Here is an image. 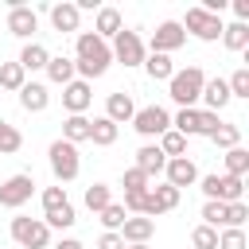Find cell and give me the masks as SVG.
<instances>
[{"label":"cell","instance_id":"obj_1","mask_svg":"<svg viewBox=\"0 0 249 249\" xmlns=\"http://www.w3.org/2000/svg\"><path fill=\"white\" fill-rule=\"evenodd\" d=\"M109 62H113V51H109V43L97 39L93 31H82V35L74 39V74H82V82L101 78V74L109 70Z\"/></svg>","mask_w":249,"mask_h":249},{"label":"cell","instance_id":"obj_2","mask_svg":"<svg viewBox=\"0 0 249 249\" xmlns=\"http://www.w3.org/2000/svg\"><path fill=\"white\" fill-rule=\"evenodd\" d=\"M202 86H206V74L202 66H187V70H175L171 82H167V93L179 109H198V97H202Z\"/></svg>","mask_w":249,"mask_h":249},{"label":"cell","instance_id":"obj_3","mask_svg":"<svg viewBox=\"0 0 249 249\" xmlns=\"http://www.w3.org/2000/svg\"><path fill=\"white\" fill-rule=\"evenodd\" d=\"M47 160H51V171H54L58 187H62V183H74V179H78V171H82V156H78V148H74V144H66L62 136L47 148Z\"/></svg>","mask_w":249,"mask_h":249},{"label":"cell","instance_id":"obj_4","mask_svg":"<svg viewBox=\"0 0 249 249\" xmlns=\"http://www.w3.org/2000/svg\"><path fill=\"white\" fill-rule=\"evenodd\" d=\"M183 31H191L195 39H202V43H214V39H222V16H214V12H206V8H187V16H183V23H179Z\"/></svg>","mask_w":249,"mask_h":249},{"label":"cell","instance_id":"obj_5","mask_svg":"<svg viewBox=\"0 0 249 249\" xmlns=\"http://www.w3.org/2000/svg\"><path fill=\"white\" fill-rule=\"evenodd\" d=\"M202 183V195H206V202H241V195H245V183L241 179H233V175H202L198 179Z\"/></svg>","mask_w":249,"mask_h":249},{"label":"cell","instance_id":"obj_6","mask_svg":"<svg viewBox=\"0 0 249 249\" xmlns=\"http://www.w3.org/2000/svg\"><path fill=\"white\" fill-rule=\"evenodd\" d=\"M12 241L23 249H47L51 230L43 226V218H12Z\"/></svg>","mask_w":249,"mask_h":249},{"label":"cell","instance_id":"obj_7","mask_svg":"<svg viewBox=\"0 0 249 249\" xmlns=\"http://www.w3.org/2000/svg\"><path fill=\"white\" fill-rule=\"evenodd\" d=\"M113 62H121V66H144V39L136 35V31H117L113 35Z\"/></svg>","mask_w":249,"mask_h":249},{"label":"cell","instance_id":"obj_8","mask_svg":"<svg viewBox=\"0 0 249 249\" xmlns=\"http://www.w3.org/2000/svg\"><path fill=\"white\" fill-rule=\"evenodd\" d=\"M31 195H35V179H31V171L8 175V179L0 183V206H8V210H19Z\"/></svg>","mask_w":249,"mask_h":249},{"label":"cell","instance_id":"obj_9","mask_svg":"<svg viewBox=\"0 0 249 249\" xmlns=\"http://www.w3.org/2000/svg\"><path fill=\"white\" fill-rule=\"evenodd\" d=\"M132 128H136L140 136H163V132L171 128V113H167L163 105H144V109L132 113Z\"/></svg>","mask_w":249,"mask_h":249},{"label":"cell","instance_id":"obj_10","mask_svg":"<svg viewBox=\"0 0 249 249\" xmlns=\"http://www.w3.org/2000/svg\"><path fill=\"white\" fill-rule=\"evenodd\" d=\"M179 195H183V191H175L171 183H160V187H148V195H144V210H140V214L156 222L160 214H167V210H175V206H179Z\"/></svg>","mask_w":249,"mask_h":249},{"label":"cell","instance_id":"obj_11","mask_svg":"<svg viewBox=\"0 0 249 249\" xmlns=\"http://www.w3.org/2000/svg\"><path fill=\"white\" fill-rule=\"evenodd\" d=\"M187 43V31L179 27V19H163L156 31H152V54H171Z\"/></svg>","mask_w":249,"mask_h":249},{"label":"cell","instance_id":"obj_12","mask_svg":"<svg viewBox=\"0 0 249 249\" xmlns=\"http://www.w3.org/2000/svg\"><path fill=\"white\" fill-rule=\"evenodd\" d=\"M89 101H93V89H89V82L74 78L70 86H62V109H66V117H86Z\"/></svg>","mask_w":249,"mask_h":249},{"label":"cell","instance_id":"obj_13","mask_svg":"<svg viewBox=\"0 0 249 249\" xmlns=\"http://www.w3.org/2000/svg\"><path fill=\"white\" fill-rule=\"evenodd\" d=\"M8 31H12L16 39H31V35L39 31V16H35V8H27V4H12V8H8Z\"/></svg>","mask_w":249,"mask_h":249},{"label":"cell","instance_id":"obj_14","mask_svg":"<svg viewBox=\"0 0 249 249\" xmlns=\"http://www.w3.org/2000/svg\"><path fill=\"white\" fill-rule=\"evenodd\" d=\"M163 175H167V183H171L175 191H183V187H195V183H198V167H195V160H187V156L167 160V163H163Z\"/></svg>","mask_w":249,"mask_h":249},{"label":"cell","instance_id":"obj_15","mask_svg":"<svg viewBox=\"0 0 249 249\" xmlns=\"http://www.w3.org/2000/svg\"><path fill=\"white\" fill-rule=\"evenodd\" d=\"M117 233H121L124 245H148V237L156 233V222L144 218V214H132V218H124V226H121Z\"/></svg>","mask_w":249,"mask_h":249},{"label":"cell","instance_id":"obj_16","mask_svg":"<svg viewBox=\"0 0 249 249\" xmlns=\"http://www.w3.org/2000/svg\"><path fill=\"white\" fill-rule=\"evenodd\" d=\"M210 113H222L233 97H230V86H226V78H206V86H202V97H198Z\"/></svg>","mask_w":249,"mask_h":249},{"label":"cell","instance_id":"obj_17","mask_svg":"<svg viewBox=\"0 0 249 249\" xmlns=\"http://www.w3.org/2000/svg\"><path fill=\"white\" fill-rule=\"evenodd\" d=\"M132 113H136V101H132V93L117 89V93H109V97H105V117H109L113 124H124V121H132Z\"/></svg>","mask_w":249,"mask_h":249},{"label":"cell","instance_id":"obj_18","mask_svg":"<svg viewBox=\"0 0 249 249\" xmlns=\"http://www.w3.org/2000/svg\"><path fill=\"white\" fill-rule=\"evenodd\" d=\"M51 23H54V31H58V35H70V31H78V23H82V12H78L70 0H62V4H51Z\"/></svg>","mask_w":249,"mask_h":249},{"label":"cell","instance_id":"obj_19","mask_svg":"<svg viewBox=\"0 0 249 249\" xmlns=\"http://www.w3.org/2000/svg\"><path fill=\"white\" fill-rule=\"evenodd\" d=\"M19 105H23V113H43V109L51 105V89H47L43 82H23Z\"/></svg>","mask_w":249,"mask_h":249},{"label":"cell","instance_id":"obj_20","mask_svg":"<svg viewBox=\"0 0 249 249\" xmlns=\"http://www.w3.org/2000/svg\"><path fill=\"white\" fill-rule=\"evenodd\" d=\"M121 27H124V19H121V12H117V8H97V19H93V35H97V39H105V43H109Z\"/></svg>","mask_w":249,"mask_h":249},{"label":"cell","instance_id":"obj_21","mask_svg":"<svg viewBox=\"0 0 249 249\" xmlns=\"http://www.w3.org/2000/svg\"><path fill=\"white\" fill-rule=\"evenodd\" d=\"M19 66H23V74L27 70H47V62H51V51L43 47V43H23V51H19V58H16Z\"/></svg>","mask_w":249,"mask_h":249},{"label":"cell","instance_id":"obj_22","mask_svg":"<svg viewBox=\"0 0 249 249\" xmlns=\"http://www.w3.org/2000/svg\"><path fill=\"white\" fill-rule=\"evenodd\" d=\"M163 163H167V156H163L156 144H144V148H136V163H132V167H140L148 179H152V175H160V171H163Z\"/></svg>","mask_w":249,"mask_h":249},{"label":"cell","instance_id":"obj_23","mask_svg":"<svg viewBox=\"0 0 249 249\" xmlns=\"http://www.w3.org/2000/svg\"><path fill=\"white\" fill-rule=\"evenodd\" d=\"M47 78H51L54 86H70V82H74V58H66V54H51V62H47Z\"/></svg>","mask_w":249,"mask_h":249},{"label":"cell","instance_id":"obj_24","mask_svg":"<svg viewBox=\"0 0 249 249\" xmlns=\"http://www.w3.org/2000/svg\"><path fill=\"white\" fill-rule=\"evenodd\" d=\"M89 140H93L97 148H113V144H117V124H113L109 117H93V121H89Z\"/></svg>","mask_w":249,"mask_h":249},{"label":"cell","instance_id":"obj_25","mask_svg":"<svg viewBox=\"0 0 249 249\" xmlns=\"http://www.w3.org/2000/svg\"><path fill=\"white\" fill-rule=\"evenodd\" d=\"M144 70L152 82H171V74H175L171 54H144Z\"/></svg>","mask_w":249,"mask_h":249},{"label":"cell","instance_id":"obj_26","mask_svg":"<svg viewBox=\"0 0 249 249\" xmlns=\"http://www.w3.org/2000/svg\"><path fill=\"white\" fill-rule=\"evenodd\" d=\"M222 43H226V51L241 54V51L249 47V23H230V27H222Z\"/></svg>","mask_w":249,"mask_h":249},{"label":"cell","instance_id":"obj_27","mask_svg":"<svg viewBox=\"0 0 249 249\" xmlns=\"http://www.w3.org/2000/svg\"><path fill=\"white\" fill-rule=\"evenodd\" d=\"M62 140L74 144V148H78L82 140H89V121H86V117H66V121H62Z\"/></svg>","mask_w":249,"mask_h":249},{"label":"cell","instance_id":"obj_28","mask_svg":"<svg viewBox=\"0 0 249 249\" xmlns=\"http://www.w3.org/2000/svg\"><path fill=\"white\" fill-rule=\"evenodd\" d=\"M23 82H27V74H23V66H19V62H0V89L19 93V89H23Z\"/></svg>","mask_w":249,"mask_h":249},{"label":"cell","instance_id":"obj_29","mask_svg":"<svg viewBox=\"0 0 249 249\" xmlns=\"http://www.w3.org/2000/svg\"><path fill=\"white\" fill-rule=\"evenodd\" d=\"M167 160H179V156H187V136H179L175 128H167L163 136H160V144H156Z\"/></svg>","mask_w":249,"mask_h":249},{"label":"cell","instance_id":"obj_30","mask_svg":"<svg viewBox=\"0 0 249 249\" xmlns=\"http://www.w3.org/2000/svg\"><path fill=\"white\" fill-rule=\"evenodd\" d=\"M74 222H78V214H74L70 202L58 206V210H47V214H43V226H47V230H70Z\"/></svg>","mask_w":249,"mask_h":249},{"label":"cell","instance_id":"obj_31","mask_svg":"<svg viewBox=\"0 0 249 249\" xmlns=\"http://www.w3.org/2000/svg\"><path fill=\"white\" fill-rule=\"evenodd\" d=\"M245 171H249V152L237 144V148H230V152H226V175L245 179Z\"/></svg>","mask_w":249,"mask_h":249},{"label":"cell","instance_id":"obj_32","mask_svg":"<svg viewBox=\"0 0 249 249\" xmlns=\"http://www.w3.org/2000/svg\"><path fill=\"white\" fill-rule=\"evenodd\" d=\"M109 202H113V191H109L105 183H89V187H86V206H89L93 214H101Z\"/></svg>","mask_w":249,"mask_h":249},{"label":"cell","instance_id":"obj_33","mask_svg":"<svg viewBox=\"0 0 249 249\" xmlns=\"http://www.w3.org/2000/svg\"><path fill=\"white\" fill-rule=\"evenodd\" d=\"M19 148H23L19 128H16V124H8V121H0V156H12V152H19Z\"/></svg>","mask_w":249,"mask_h":249},{"label":"cell","instance_id":"obj_34","mask_svg":"<svg viewBox=\"0 0 249 249\" xmlns=\"http://www.w3.org/2000/svg\"><path fill=\"white\" fill-rule=\"evenodd\" d=\"M124 218H128L124 206H121V202H109V206L101 210V226H105V233H117V230L124 226Z\"/></svg>","mask_w":249,"mask_h":249},{"label":"cell","instance_id":"obj_35","mask_svg":"<svg viewBox=\"0 0 249 249\" xmlns=\"http://www.w3.org/2000/svg\"><path fill=\"white\" fill-rule=\"evenodd\" d=\"M210 140H214L218 148H226V152H230V148H237V144H241V128H237V124H218V132H214Z\"/></svg>","mask_w":249,"mask_h":249},{"label":"cell","instance_id":"obj_36","mask_svg":"<svg viewBox=\"0 0 249 249\" xmlns=\"http://www.w3.org/2000/svg\"><path fill=\"white\" fill-rule=\"evenodd\" d=\"M191 249H218V230L195 226V230H191Z\"/></svg>","mask_w":249,"mask_h":249},{"label":"cell","instance_id":"obj_37","mask_svg":"<svg viewBox=\"0 0 249 249\" xmlns=\"http://www.w3.org/2000/svg\"><path fill=\"white\" fill-rule=\"evenodd\" d=\"M226 86H230V97H249V66L233 70V74L226 78Z\"/></svg>","mask_w":249,"mask_h":249},{"label":"cell","instance_id":"obj_38","mask_svg":"<svg viewBox=\"0 0 249 249\" xmlns=\"http://www.w3.org/2000/svg\"><path fill=\"white\" fill-rule=\"evenodd\" d=\"M121 187H124V195H128V191H148V187H152V179H148L140 167H128V171L121 175Z\"/></svg>","mask_w":249,"mask_h":249},{"label":"cell","instance_id":"obj_39","mask_svg":"<svg viewBox=\"0 0 249 249\" xmlns=\"http://www.w3.org/2000/svg\"><path fill=\"white\" fill-rule=\"evenodd\" d=\"M202 226H210V230L226 226V202H206L202 206Z\"/></svg>","mask_w":249,"mask_h":249},{"label":"cell","instance_id":"obj_40","mask_svg":"<svg viewBox=\"0 0 249 249\" xmlns=\"http://www.w3.org/2000/svg\"><path fill=\"white\" fill-rule=\"evenodd\" d=\"M218 124H226L218 113H210V109H198V136H206V140H210V136L218 132Z\"/></svg>","mask_w":249,"mask_h":249},{"label":"cell","instance_id":"obj_41","mask_svg":"<svg viewBox=\"0 0 249 249\" xmlns=\"http://www.w3.org/2000/svg\"><path fill=\"white\" fill-rule=\"evenodd\" d=\"M39 198H43V214H47V210H58V206L70 202V198H66V187H47Z\"/></svg>","mask_w":249,"mask_h":249},{"label":"cell","instance_id":"obj_42","mask_svg":"<svg viewBox=\"0 0 249 249\" xmlns=\"http://www.w3.org/2000/svg\"><path fill=\"white\" fill-rule=\"evenodd\" d=\"M245 218H249V206H245V198L226 206V230H241V222H245Z\"/></svg>","mask_w":249,"mask_h":249},{"label":"cell","instance_id":"obj_43","mask_svg":"<svg viewBox=\"0 0 249 249\" xmlns=\"http://www.w3.org/2000/svg\"><path fill=\"white\" fill-rule=\"evenodd\" d=\"M218 249H245V230H222Z\"/></svg>","mask_w":249,"mask_h":249},{"label":"cell","instance_id":"obj_44","mask_svg":"<svg viewBox=\"0 0 249 249\" xmlns=\"http://www.w3.org/2000/svg\"><path fill=\"white\" fill-rule=\"evenodd\" d=\"M144 195H148V191H128V195H124V202H121V206H124V214H140V210H144Z\"/></svg>","mask_w":249,"mask_h":249},{"label":"cell","instance_id":"obj_45","mask_svg":"<svg viewBox=\"0 0 249 249\" xmlns=\"http://www.w3.org/2000/svg\"><path fill=\"white\" fill-rule=\"evenodd\" d=\"M97 249H124V241H121V233H101Z\"/></svg>","mask_w":249,"mask_h":249},{"label":"cell","instance_id":"obj_46","mask_svg":"<svg viewBox=\"0 0 249 249\" xmlns=\"http://www.w3.org/2000/svg\"><path fill=\"white\" fill-rule=\"evenodd\" d=\"M233 12H237V23H249V0H233Z\"/></svg>","mask_w":249,"mask_h":249},{"label":"cell","instance_id":"obj_47","mask_svg":"<svg viewBox=\"0 0 249 249\" xmlns=\"http://www.w3.org/2000/svg\"><path fill=\"white\" fill-rule=\"evenodd\" d=\"M54 249H86V245H82L78 237H58V241H54Z\"/></svg>","mask_w":249,"mask_h":249},{"label":"cell","instance_id":"obj_48","mask_svg":"<svg viewBox=\"0 0 249 249\" xmlns=\"http://www.w3.org/2000/svg\"><path fill=\"white\" fill-rule=\"evenodd\" d=\"M124 249H148V245H124Z\"/></svg>","mask_w":249,"mask_h":249}]
</instances>
